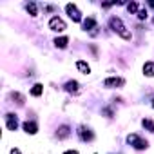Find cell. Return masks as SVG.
<instances>
[{
	"instance_id": "cell-16",
	"label": "cell",
	"mask_w": 154,
	"mask_h": 154,
	"mask_svg": "<svg viewBox=\"0 0 154 154\" xmlns=\"http://www.w3.org/2000/svg\"><path fill=\"white\" fill-rule=\"evenodd\" d=\"M44 93V85L42 84H35L33 89H31V96H40Z\"/></svg>"
},
{
	"instance_id": "cell-17",
	"label": "cell",
	"mask_w": 154,
	"mask_h": 154,
	"mask_svg": "<svg viewBox=\"0 0 154 154\" xmlns=\"http://www.w3.org/2000/svg\"><path fill=\"white\" fill-rule=\"evenodd\" d=\"M141 125L147 129V131H150V132H154V122L152 120H149V118H145V120H141Z\"/></svg>"
},
{
	"instance_id": "cell-21",
	"label": "cell",
	"mask_w": 154,
	"mask_h": 154,
	"mask_svg": "<svg viewBox=\"0 0 154 154\" xmlns=\"http://www.w3.org/2000/svg\"><path fill=\"white\" fill-rule=\"evenodd\" d=\"M63 154H78V150H65Z\"/></svg>"
},
{
	"instance_id": "cell-18",
	"label": "cell",
	"mask_w": 154,
	"mask_h": 154,
	"mask_svg": "<svg viewBox=\"0 0 154 154\" xmlns=\"http://www.w3.org/2000/svg\"><path fill=\"white\" fill-rule=\"evenodd\" d=\"M11 98H13V100H17V103H18V105H22V103L26 102V98H24L20 93H11Z\"/></svg>"
},
{
	"instance_id": "cell-6",
	"label": "cell",
	"mask_w": 154,
	"mask_h": 154,
	"mask_svg": "<svg viewBox=\"0 0 154 154\" xmlns=\"http://www.w3.org/2000/svg\"><path fill=\"white\" fill-rule=\"evenodd\" d=\"M78 136H80L82 141H93V138H94V134H93V131L89 127H80L78 129Z\"/></svg>"
},
{
	"instance_id": "cell-19",
	"label": "cell",
	"mask_w": 154,
	"mask_h": 154,
	"mask_svg": "<svg viewBox=\"0 0 154 154\" xmlns=\"http://www.w3.org/2000/svg\"><path fill=\"white\" fill-rule=\"evenodd\" d=\"M127 9H129V13H136V11H138V4H136V2H131V4L127 6Z\"/></svg>"
},
{
	"instance_id": "cell-10",
	"label": "cell",
	"mask_w": 154,
	"mask_h": 154,
	"mask_svg": "<svg viewBox=\"0 0 154 154\" xmlns=\"http://www.w3.org/2000/svg\"><path fill=\"white\" fill-rule=\"evenodd\" d=\"M76 69H78L82 74H89L91 72V67H89V63L85 60H78V62H76Z\"/></svg>"
},
{
	"instance_id": "cell-2",
	"label": "cell",
	"mask_w": 154,
	"mask_h": 154,
	"mask_svg": "<svg viewBox=\"0 0 154 154\" xmlns=\"http://www.w3.org/2000/svg\"><path fill=\"white\" fill-rule=\"evenodd\" d=\"M127 143L132 145L136 150H145V149L149 147V141L143 140V138L138 136V134H129V136H127Z\"/></svg>"
},
{
	"instance_id": "cell-12",
	"label": "cell",
	"mask_w": 154,
	"mask_h": 154,
	"mask_svg": "<svg viewBox=\"0 0 154 154\" xmlns=\"http://www.w3.org/2000/svg\"><path fill=\"white\" fill-rule=\"evenodd\" d=\"M143 74L145 76H154V62H145L143 63Z\"/></svg>"
},
{
	"instance_id": "cell-14",
	"label": "cell",
	"mask_w": 154,
	"mask_h": 154,
	"mask_svg": "<svg viewBox=\"0 0 154 154\" xmlns=\"http://www.w3.org/2000/svg\"><path fill=\"white\" fill-rule=\"evenodd\" d=\"M94 27H96V20H94V18L89 17V18L84 20V29H85V31H91V29H94Z\"/></svg>"
},
{
	"instance_id": "cell-8",
	"label": "cell",
	"mask_w": 154,
	"mask_h": 154,
	"mask_svg": "<svg viewBox=\"0 0 154 154\" xmlns=\"http://www.w3.org/2000/svg\"><path fill=\"white\" fill-rule=\"evenodd\" d=\"M65 91L71 93V94H78V93H80V84L76 82V80H69V82L65 84Z\"/></svg>"
},
{
	"instance_id": "cell-11",
	"label": "cell",
	"mask_w": 154,
	"mask_h": 154,
	"mask_svg": "<svg viewBox=\"0 0 154 154\" xmlns=\"http://www.w3.org/2000/svg\"><path fill=\"white\" fill-rule=\"evenodd\" d=\"M24 131H26L27 134H36V132H38V125H36L35 122H26V123H24Z\"/></svg>"
},
{
	"instance_id": "cell-13",
	"label": "cell",
	"mask_w": 154,
	"mask_h": 154,
	"mask_svg": "<svg viewBox=\"0 0 154 154\" xmlns=\"http://www.w3.org/2000/svg\"><path fill=\"white\" fill-rule=\"evenodd\" d=\"M67 44H69V38H67V36L54 38V45H56L58 49H65V47H67Z\"/></svg>"
},
{
	"instance_id": "cell-1",
	"label": "cell",
	"mask_w": 154,
	"mask_h": 154,
	"mask_svg": "<svg viewBox=\"0 0 154 154\" xmlns=\"http://www.w3.org/2000/svg\"><path fill=\"white\" fill-rule=\"evenodd\" d=\"M109 26H111V29H112L114 33H118L123 40H131V38H132L131 31L125 27V24L122 22V18H118V17H111V18H109Z\"/></svg>"
},
{
	"instance_id": "cell-22",
	"label": "cell",
	"mask_w": 154,
	"mask_h": 154,
	"mask_svg": "<svg viewBox=\"0 0 154 154\" xmlns=\"http://www.w3.org/2000/svg\"><path fill=\"white\" fill-rule=\"evenodd\" d=\"M11 154H22V152H20L18 149H11Z\"/></svg>"
},
{
	"instance_id": "cell-15",
	"label": "cell",
	"mask_w": 154,
	"mask_h": 154,
	"mask_svg": "<svg viewBox=\"0 0 154 154\" xmlns=\"http://www.w3.org/2000/svg\"><path fill=\"white\" fill-rule=\"evenodd\" d=\"M26 9H27V13H29L31 17H36V15H38V8H36L35 2H29V4L26 6Z\"/></svg>"
},
{
	"instance_id": "cell-9",
	"label": "cell",
	"mask_w": 154,
	"mask_h": 154,
	"mask_svg": "<svg viewBox=\"0 0 154 154\" xmlns=\"http://www.w3.org/2000/svg\"><path fill=\"white\" fill-rule=\"evenodd\" d=\"M69 134H71L69 125H60V127H58V131H56V138H58V140H65Z\"/></svg>"
},
{
	"instance_id": "cell-5",
	"label": "cell",
	"mask_w": 154,
	"mask_h": 154,
	"mask_svg": "<svg viewBox=\"0 0 154 154\" xmlns=\"http://www.w3.org/2000/svg\"><path fill=\"white\" fill-rule=\"evenodd\" d=\"M125 84L123 78H120V76H111V78H105L103 80V85L109 87V89H114V87H122Z\"/></svg>"
},
{
	"instance_id": "cell-4",
	"label": "cell",
	"mask_w": 154,
	"mask_h": 154,
	"mask_svg": "<svg viewBox=\"0 0 154 154\" xmlns=\"http://www.w3.org/2000/svg\"><path fill=\"white\" fill-rule=\"evenodd\" d=\"M65 11H67V15L71 17L72 22H80V20H82V13L78 11V8H76L74 4H67V6H65Z\"/></svg>"
},
{
	"instance_id": "cell-7",
	"label": "cell",
	"mask_w": 154,
	"mask_h": 154,
	"mask_svg": "<svg viewBox=\"0 0 154 154\" xmlns=\"http://www.w3.org/2000/svg\"><path fill=\"white\" fill-rule=\"evenodd\" d=\"M6 123H8V129L9 131H17V127H18V118H17V114H6Z\"/></svg>"
},
{
	"instance_id": "cell-3",
	"label": "cell",
	"mask_w": 154,
	"mask_h": 154,
	"mask_svg": "<svg viewBox=\"0 0 154 154\" xmlns=\"http://www.w3.org/2000/svg\"><path fill=\"white\" fill-rule=\"evenodd\" d=\"M49 29H51V31H56V33H62V31L67 29V26H65V22H63L60 17H53V18L49 20Z\"/></svg>"
},
{
	"instance_id": "cell-20",
	"label": "cell",
	"mask_w": 154,
	"mask_h": 154,
	"mask_svg": "<svg viewBox=\"0 0 154 154\" xmlns=\"http://www.w3.org/2000/svg\"><path fill=\"white\" fill-rule=\"evenodd\" d=\"M138 18H140V20H145V18H147V11H140V13H138Z\"/></svg>"
}]
</instances>
